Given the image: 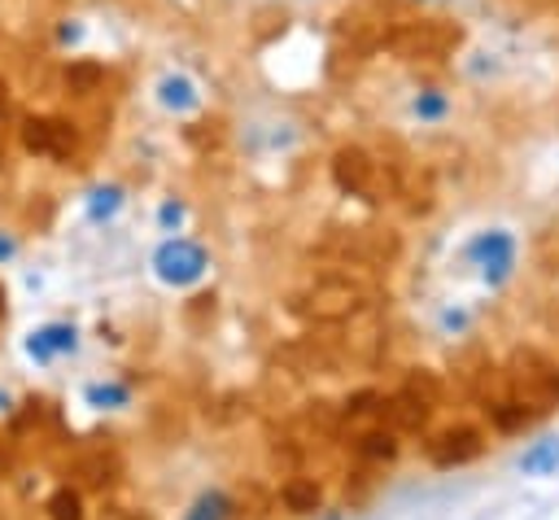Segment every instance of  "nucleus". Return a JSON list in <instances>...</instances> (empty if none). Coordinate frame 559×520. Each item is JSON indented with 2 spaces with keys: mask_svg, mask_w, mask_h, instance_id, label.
Instances as JSON below:
<instances>
[{
  "mask_svg": "<svg viewBox=\"0 0 559 520\" xmlns=\"http://www.w3.org/2000/svg\"><path fill=\"white\" fill-rule=\"evenodd\" d=\"M0 114H4V83H0Z\"/></svg>",
  "mask_w": 559,
  "mask_h": 520,
  "instance_id": "412c9836",
  "label": "nucleus"
},
{
  "mask_svg": "<svg viewBox=\"0 0 559 520\" xmlns=\"http://www.w3.org/2000/svg\"><path fill=\"white\" fill-rule=\"evenodd\" d=\"M467 258L485 271V280H489V284H502V280L511 275L515 245H511V236H507V232H485V236H476V240L467 245Z\"/></svg>",
  "mask_w": 559,
  "mask_h": 520,
  "instance_id": "f03ea898",
  "label": "nucleus"
},
{
  "mask_svg": "<svg viewBox=\"0 0 559 520\" xmlns=\"http://www.w3.org/2000/svg\"><path fill=\"white\" fill-rule=\"evenodd\" d=\"M13 253H17V245H13V236H4V232H0V262H9Z\"/></svg>",
  "mask_w": 559,
  "mask_h": 520,
  "instance_id": "6ab92c4d",
  "label": "nucleus"
},
{
  "mask_svg": "<svg viewBox=\"0 0 559 520\" xmlns=\"http://www.w3.org/2000/svg\"><path fill=\"white\" fill-rule=\"evenodd\" d=\"M393 450H397L393 433H367L362 437V454H371V459H393Z\"/></svg>",
  "mask_w": 559,
  "mask_h": 520,
  "instance_id": "2eb2a0df",
  "label": "nucleus"
},
{
  "mask_svg": "<svg viewBox=\"0 0 559 520\" xmlns=\"http://www.w3.org/2000/svg\"><path fill=\"white\" fill-rule=\"evenodd\" d=\"M157 218H162V227H179V223H183V205H179V201H166V205L157 210Z\"/></svg>",
  "mask_w": 559,
  "mask_h": 520,
  "instance_id": "a211bd4d",
  "label": "nucleus"
},
{
  "mask_svg": "<svg viewBox=\"0 0 559 520\" xmlns=\"http://www.w3.org/2000/svg\"><path fill=\"white\" fill-rule=\"evenodd\" d=\"M559 468V437H542V441H533L524 454H520V472L524 476H546V472H555Z\"/></svg>",
  "mask_w": 559,
  "mask_h": 520,
  "instance_id": "6e6552de",
  "label": "nucleus"
},
{
  "mask_svg": "<svg viewBox=\"0 0 559 520\" xmlns=\"http://www.w3.org/2000/svg\"><path fill=\"white\" fill-rule=\"evenodd\" d=\"M393 415H397L402 424H419V419H424V406L415 411V402H411V398H397V402H393Z\"/></svg>",
  "mask_w": 559,
  "mask_h": 520,
  "instance_id": "f3484780",
  "label": "nucleus"
},
{
  "mask_svg": "<svg viewBox=\"0 0 559 520\" xmlns=\"http://www.w3.org/2000/svg\"><path fill=\"white\" fill-rule=\"evenodd\" d=\"M328 520H341V516H328Z\"/></svg>",
  "mask_w": 559,
  "mask_h": 520,
  "instance_id": "4be33fe9",
  "label": "nucleus"
},
{
  "mask_svg": "<svg viewBox=\"0 0 559 520\" xmlns=\"http://www.w3.org/2000/svg\"><path fill=\"white\" fill-rule=\"evenodd\" d=\"M157 101H162L170 114H188V109L201 105V92H197V83H192L188 74H162V83H157Z\"/></svg>",
  "mask_w": 559,
  "mask_h": 520,
  "instance_id": "0eeeda50",
  "label": "nucleus"
},
{
  "mask_svg": "<svg viewBox=\"0 0 559 520\" xmlns=\"http://www.w3.org/2000/svg\"><path fill=\"white\" fill-rule=\"evenodd\" d=\"M74 345H79V332L70 323H48V328H35L26 336V354L39 358V363H48L52 354H70Z\"/></svg>",
  "mask_w": 559,
  "mask_h": 520,
  "instance_id": "39448f33",
  "label": "nucleus"
},
{
  "mask_svg": "<svg viewBox=\"0 0 559 520\" xmlns=\"http://www.w3.org/2000/svg\"><path fill=\"white\" fill-rule=\"evenodd\" d=\"M48 516H52V520H83L79 494H74V489H57V494L48 498Z\"/></svg>",
  "mask_w": 559,
  "mask_h": 520,
  "instance_id": "f8f14e48",
  "label": "nucleus"
},
{
  "mask_svg": "<svg viewBox=\"0 0 559 520\" xmlns=\"http://www.w3.org/2000/svg\"><path fill=\"white\" fill-rule=\"evenodd\" d=\"M205 267H210L205 249H201L197 240H183V236L162 240L157 253H153V271H157V280H166V284H175V288L197 284V280L205 275Z\"/></svg>",
  "mask_w": 559,
  "mask_h": 520,
  "instance_id": "f257e3e1",
  "label": "nucleus"
},
{
  "mask_svg": "<svg viewBox=\"0 0 559 520\" xmlns=\"http://www.w3.org/2000/svg\"><path fill=\"white\" fill-rule=\"evenodd\" d=\"M22 144H26L31 153H44V157H70L74 131H70V122H61V118H26Z\"/></svg>",
  "mask_w": 559,
  "mask_h": 520,
  "instance_id": "7ed1b4c3",
  "label": "nucleus"
},
{
  "mask_svg": "<svg viewBox=\"0 0 559 520\" xmlns=\"http://www.w3.org/2000/svg\"><path fill=\"white\" fill-rule=\"evenodd\" d=\"M87 402L100 406V411H105V406L114 411V406H127V389L114 385V380H105V385H87Z\"/></svg>",
  "mask_w": 559,
  "mask_h": 520,
  "instance_id": "4468645a",
  "label": "nucleus"
},
{
  "mask_svg": "<svg viewBox=\"0 0 559 520\" xmlns=\"http://www.w3.org/2000/svg\"><path fill=\"white\" fill-rule=\"evenodd\" d=\"M332 175L345 192H371V179H376V162L362 153V149H341L336 162H332Z\"/></svg>",
  "mask_w": 559,
  "mask_h": 520,
  "instance_id": "20e7f679",
  "label": "nucleus"
},
{
  "mask_svg": "<svg viewBox=\"0 0 559 520\" xmlns=\"http://www.w3.org/2000/svg\"><path fill=\"white\" fill-rule=\"evenodd\" d=\"M284 507L297 511V516H301V511H314V507H319V485H314V481H288V485H284Z\"/></svg>",
  "mask_w": 559,
  "mask_h": 520,
  "instance_id": "9d476101",
  "label": "nucleus"
},
{
  "mask_svg": "<svg viewBox=\"0 0 559 520\" xmlns=\"http://www.w3.org/2000/svg\"><path fill=\"white\" fill-rule=\"evenodd\" d=\"M118 205H122V188H118V184H100V188H92V192H87V214H92L96 223L114 218V214H118Z\"/></svg>",
  "mask_w": 559,
  "mask_h": 520,
  "instance_id": "1a4fd4ad",
  "label": "nucleus"
},
{
  "mask_svg": "<svg viewBox=\"0 0 559 520\" xmlns=\"http://www.w3.org/2000/svg\"><path fill=\"white\" fill-rule=\"evenodd\" d=\"M227 516V498L218 494V489H210V494H201L197 503H192V511L183 516V520H223Z\"/></svg>",
  "mask_w": 559,
  "mask_h": 520,
  "instance_id": "ddd939ff",
  "label": "nucleus"
},
{
  "mask_svg": "<svg viewBox=\"0 0 559 520\" xmlns=\"http://www.w3.org/2000/svg\"><path fill=\"white\" fill-rule=\"evenodd\" d=\"M445 109H450V101H445V92H437V87H428V92H419V96L411 101V114L424 118V122L445 118Z\"/></svg>",
  "mask_w": 559,
  "mask_h": 520,
  "instance_id": "9b49d317",
  "label": "nucleus"
},
{
  "mask_svg": "<svg viewBox=\"0 0 559 520\" xmlns=\"http://www.w3.org/2000/svg\"><path fill=\"white\" fill-rule=\"evenodd\" d=\"M476 450H480V441H476V433H467V428H459V433H441V437L428 446V454H432L441 468H450V463H467V459H476Z\"/></svg>",
  "mask_w": 559,
  "mask_h": 520,
  "instance_id": "423d86ee",
  "label": "nucleus"
},
{
  "mask_svg": "<svg viewBox=\"0 0 559 520\" xmlns=\"http://www.w3.org/2000/svg\"><path fill=\"white\" fill-rule=\"evenodd\" d=\"M0 411H9V393H0Z\"/></svg>",
  "mask_w": 559,
  "mask_h": 520,
  "instance_id": "aec40b11",
  "label": "nucleus"
},
{
  "mask_svg": "<svg viewBox=\"0 0 559 520\" xmlns=\"http://www.w3.org/2000/svg\"><path fill=\"white\" fill-rule=\"evenodd\" d=\"M96 79H100V66H70V70H66V83H70L74 92H92Z\"/></svg>",
  "mask_w": 559,
  "mask_h": 520,
  "instance_id": "dca6fc26",
  "label": "nucleus"
}]
</instances>
